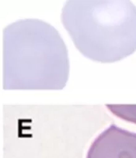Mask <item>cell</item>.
Instances as JSON below:
<instances>
[{
  "label": "cell",
  "instance_id": "4",
  "mask_svg": "<svg viewBox=\"0 0 136 158\" xmlns=\"http://www.w3.org/2000/svg\"><path fill=\"white\" fill-rule=\"evenodd\" d=\"M107 107L119 118L136 123V106L107 105Z\"/></svg>",
  "mask_w": 136,
  "mask_h": 158
},
{
  "label": "cell",
  "instance_id": "2",
  "mask_svg": "<svg viewBox=\"0 0 136 158\" xmlns=\"http://www.w3.org/2000/svg\"><path fill=\"white\" fill-rule=\"evenodd\" d=\"M62 20L88 59L112 63L136 50V7L129 1H69Z\"/></svg>",
  "mask_w": 136,
  "mask_h": 158
},
{
  "label": "cell",
  "instance_id": "1",
  "mask_svg": "<svg viewBox=\"0 0 136 158\" xmlns=\"http://www.w3.org/2000/svg\"><path fill=\"white\" fill-rule=\"evenodd\" d=\"M3 52L5 89L61 90L66 85L67 48L48 23L24 20L6 27Z\"/></svg>",
  "mask_w": 136,
  "mask_h": 158
},
{
  "label": "cell",
  "instance_id": "3",
  "mask_svg": "<svg viewBox=\"0 0 136 158\" xmlns=\"http://www.w3.org/2000/svg\"><path fill=\"white\" fill-rule=\"evenodd\" d=\"M86 158H136V133L112 124L95 138Z\"/></svg>",
  "mask_w": 136,
  "mask_h": 158
}]
</instances>
